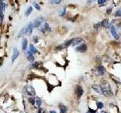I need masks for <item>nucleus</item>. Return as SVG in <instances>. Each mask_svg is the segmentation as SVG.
Instances as JSON below:
<instances>
[{
    "label": "nucleus",
    "instance_id": "f257e3e1",
    "mask_svg": "<svg viewBox=\"0 0 121 113\" xmlns=\"http://www.w3.org/2000/svg\"><path fill=\"white\" fill-rule=\"evenodd\" d=\"M24 90L26 91V93L28 94V95L31 96V97H33L35 96V90H34V88H33L32 86L30 85H28V86H26L25 88H24Z\"/></svg>",
    "mask_w": 121,
    "mask_h": 113
},
{
    "label": "nucleus",
    "instance_id": "f03ea898",
    "mask_svg": "<svg viewBox=\"0 0 121 113\" xmlns=\"http://www.w3.org/2000/svg\"><path fill=\"white\" fill-rule=\"evenodd\" d=\"M43 20H44V18L42 17H39L35 19V20H34V21L32 23L33 27H35V28L39 27V26L42 24V23L43 22Z\"/></svg>",
    "mask_w": 121,
    "mask_h": 113
},
{
    "label": "nucleus",
    "instance_id": "7ed1b4c3",
    "mask_svg": "<svg viewBox=\"0 0 121 113\" xmlns=\"http://www.w3.org/2000/svg\"><path fill=\"white\" fill-rule=\"evenodd\" d=\"M82 41V39L81 38H79V37L73 38V39L70 40V44L71 46H76V45H77L78 44L80 43Z\"/></svg>",
    "mask_w": 121,
    "mask_h": 113
},
{
    "label": "nucleus",
    "instance_id": "20e7f679",
    "mask_svg": "<svg viewBox=\"0 0 121 113\" xmlns=\"http://www.w3.org/2000/svg\"><path fill=\"white\" fill-rule=\"evenodd\" d=\"M111 34L112 36H113V38H114L115 39H119V36H118V33H117V29L115 28L114 26H111Z\"/></svg>",
    "mask_w": 121,
    "mask_h": 113
},
{
    "label": "nucleus",
    "instance_id": "39448f33",
    "mask_svg": "<svg viewBox=\"0 0 121 113\" xmlns=\"http://www.w3.org/2000/svg\"><path fill=\"white\" fill-rule=\"evenodd\" d=\"M33 25H32V23H30V24L27 25V26L26 27V35H31V33L33 32Z\"/></svg>",
    "mask_w": 121,
    "mask_h": 113
},
{
    "label": "nucleus",
    "instance_id": "423d86ee",
    "mask_svg": "<svg viewBox=\"0 0 121 113\" xmlns=\"http://www.w3.org/2000/svg\"><path fill=\"white\" fill-rule=\"evenodd\" d=\"M76 50H77V51H79V52H80V53H83V52L86 51V50H87V46H86V44H83L80 45V46L77 47Z\"/></svg>",
    "mask_w": 121,
    "mask_h": 113
},
{
    "label": "nucleus",
    "instance_id": "0eeeda50",
    "mask_svg": "<svg viewBox=\"0 0 121 113\" xmlns=\"http://www.w3.org/2000/svg\"><path fill=\"white\" fill-rule=\"evenodd\" d=\"M76 93H77L78 97H81L82 95L83 94V89L81 88L80 86H77V89H76Z\"/></svg>",
    "mask_w": 121,
    "mask_h": 113
},
{
    "label": "nucleus",
    "instance_id": "6e6552de",
    "mask_svg": "<svg viewBox=\"0 0 121 113\" xmlns=\"http://www.w3.org/2000/svg\"><path fill=\"white\" fill-rule=\"evenodd\" d=\"M19 55V51L17 50V48H14V52H13V55H12V62H14V60L17 58V56Z\"/></svg>",
    "mask_w": 121,
    "mask_h": 113
},
{
    "label": "nucleus",
    "instance_id": "1a4fd4ad",
    "mask_svg": "<svg viewBox=\"0 0 121 113\" xmlns=\"http://www.w3.org/2000/svg\"><path fill=\"white\" fill-rule=\"evenodd\" d=\"M97 70H98V74L101 75H103L105 73V69L103 66H98L97 67Z\"/></svg>",
    "mask_w": 121,
    "mask_h": 113
},
{
    "label": "nucleus",
    "instance_id": "9d476101",
    "mask_svg": "<svg viewBox=\"0 0 121 113\" xmlns=\"http://www.w3.org/2000/svg\"><path fill=\"white\" fill-rule=\"evenodd\" d=\"M51 28L49 27V26H48V24H47V23H45V24H44V26L43 27H42V29H41V31H43V32H47V31H50V29Z\"/></svg>",
    "mask_w": 121,
    "mask_h": 113
},
{
    "label": "nucleus",
    "instance_id": "9b49d317",
    "mask_svg": "<svg viewBox=\"0 0 121 113\" xmlns=\"http://www.w3.org/2000/svg\"><path fill=\"white\" fill-rule=\"evenodd\" d=\"M27 48V39H24L22 41V50H26Z\"/></svg>",
    "mask_w": 121,
    "mask_h": 113
},
{
    "label": "nucleus",
    "instance_id": "f8f14e48",
    "mask_svg": "<svg viewBox=\"0 0 121 113\" xmlns=\"http://www.w3.org/2000/svg\"><path fill=\"white\" fill-rule=\"evenodd\" d=\"M60 113H67V107L64 105H60Z\"/></svg>",
    "mask_w": 121,
    "mask_h": 113
},
{
    "label": "nucleus",
    "instance_id": "ddd939ff",
    "mask_svg": "<svg viewBox=\"0 0 121 113\" xmlns=\"http://www.w3.org/2000/svg\"><path fill=\"white\" fill-rule=\"evenodd\" d=\"M30 53H31L32 54H36V53L37 52V50L33 44H30Z\"/></svg>",
    "mask_w": 121,
    "mask_h": 113
},
{
    "label": "nucleus",
    "instance_id": "4468645a",
    "mask_svg": "<svg viewBox=\"0 0 121 113\" xmlns=\"http://www.w3.org/2000/svg\"><path fill=\"white\" fill-rule=\"evenodd\" d=\"M101 26H104V27H107V26L109 25V21L108 19H104V20L101 22Z\"/></svg>",
    "mask_w": 121,
    "mask_h": 113
},
{
    "label": "nucleus",
    "instance_id": "2eb2a0df",
    "mask_svg": "<svg viewBox=\"0 0 121 113\" xmlns=\"http://www.w3.org/2000/svg\"><path fill=\"white\" fill-rule=\"evenodd\" d=\"M32 11H33V8L31 6H30L28 8L26 9V12H25V14L26 15V16H28V15H30V14L32 13Z\"/></svg>",
    "mask_w": 121,
    "mask_h": 113
},
{
    "label": "nucleus",
    "instance_id": "dca6fc26",
    "mask_svg": "<svg viewBox=\"0 0 121 113\" xmlns=\"http://www.w3.org/2000/svg\"><path fill=\"white\" fill-rule=\"evenodd\" d=\"M5 8V4L3 2H0V11H2V12H4Z\"/></svg>",
    "mask_w": 121,
    "mask_h": 113
},
{
    "label": "nucleus",
    "instance_id": "f3484780",
    "mask_svg": "<svg viewBox=\"0 0 121 113\" xmlns=\"http://www.w3.org/2000/svg\"><path fill=\"white\" fill-rule=\"evenodd\" d=\"M63 0H49V3L50 4H60Z\"/></svg>",
    "mask_w": 121,
    "mask_h": 113
},
{
    "label": "nucleus",
    "instance_id": "a211bd4d",
    "mask_svg": "<svg viewBox=\"0 0 121 113\" xmlns=\"http://www.w3.org/2000/svg\"><path fill=\"white\" fill-rule=\"evenodd\" d=\"M24 34H26V27L23 28V29L21 30L20 32H19V34H18V37H21L22 36H24Z\"/></svg>",
    "mask_w": 121,
    "mask_h": 113
},
{
    "label": "nucleus",
    "instance_id": "6ab92c4d",
    "mask_svg": "<svg viewBox=\"0 0 121 113\" xmlns=\"http://www.w3.org/2000/svg\"><path fill=\"white\" fill-rule=\"evenodd\" d=\"M27 60H28V61H30V62H33L34 61V56H33V54H28Z\"/></svg>",
    "mask_w": 121,
    "mask_h": 113
},
{
    "label": "nucleus",
    "instance_id": "aec40b11",
    "mask_svg": "<svg viewBox=\"0 0 121 113\" xmlns=\"http://www.w3.org/2000/svg\"><path fill=\"white\" fill-rule=\"evenodd\" d=\"M35 103H36V105H37L38 107H40V105H42V101H41V100L40 99H36V100H35Z\"/></svg>",
    "mask_w": 121,
    "mask_h": 113
},
{
    "label": "nucleus",
    "instance_id": "412c9836",
    "mask_svg": "<svg viewBox=\"0 0 121 113\" xmlns=\"http://www.w3.org/2000/svg\"><path fill=\"white\" fill-rule=\"evenodd\" d=\"M40 64H41L40 62H35L34 63H32L31 64V66L33 68H37V67H39L40 66Z\"/></svg>",
    "mask_w": 121,
    "mask_h": 113
},
{
    "label": "nucleus",
    "instance_id": "4be33fe9",
    "mask_svg": "<svg viewBox=\"0 0 121 113\" xmlns=\"http://www.w3.org/2000/svg\"><path fill=\"white\" fill-rule=\"evenodd\" d=\"M28 101L30 103H31L32 105H34L35 104V99H34V97H29L28 98Z\"/></svg>",
    "mask_w": 121,
    "mask_h": 113
},
{
    "label": "nucleus",
    "instance_id": "5701e85b",
    "mask_svg": "<svg viewBox=\"0 0 121 113\" xmlns=\"http://www.w3.org/2000/svg\"><path fill=\"white\" fill-rule=\"evenodd\" d=\"M97 106L98 109H102L104 107V104L101 103V102H98L97 103Z\"/></svg>",
    "mask_w": 121,
    "mask_h": 113
},
{
    "label": "nucleus",
    "instance_id": "b1692460",
    "mask_svg": "<svg viewBox=\"0 0 121 113\" xmlns=\"http://www.w3.org/2000/svg\"><path fill=\"white\" fill-rule=\"evenodd\" d=\"M116 16L117 17H121V8L120 9H118L116 12Z\"/></svg>",
    "mask_w": 121,
    "mask_h": 113
},
{
    "label": "nucleus",
    "instance_id": "393cba45",
    "mask_svg": "<svg viewBox=\"0 0 121 113\" xmlns=\"http://www.w3.org/2000/svg\"><path fill=\"white\" fill-rule=\"evenodd\" d=\"M33 5H34V7H35L37 10H39V11L40 10V6L38 5V4L36 2H33Z\"/></svg>",
    "mask_w": 121,
    "mask_h": 113
},
{
    "label": "nucleus",
    "instance_id": "a878e982",
    "mask_svg": "<svg viewBox=\"0 0 121 113\" xmlns=\"http://www.w3.org/2000/svg\"><path fill=\"white\" fill-rule=\"evenodd\" d=\"M65 13H66V8H63V9L61 10V11H60V16H64V15L65 14Z\"/></svg>",
    "mask_w": 121,
    "mask_h": 113
},
{
    "label": "nucleus",
    "instance_id": "bb28decb",
    "mask_svg": "<svg viewBox=\"0 0 121 113\" xmlns=\"http://www.w3.org/2000/svg\"><path fill=\"white\" fill-rule=\"evenodd\" d=\"M105 2H106V0H98V5H103Z\"/></svg>",
    "mask_w": 121,
    "mask_h": 113
},
{
    "label": "nucleus",
    "instance_id": "cd10ccee",
    "mask_svg": "<svg viewBox=\"0 0 121 113\" xmlns=\"http://www.w3.org/2000/svg\"><path fill=\"white\" fill-rule=\"evenodd\" d=\"M38 113H45V109L43 108H40L38 111Z\"/></svg>",
    "mask_w": 121,
    "mask_h": 113
},
{
    "label": "nucleus",
    "instance_id": "c85d7f7f",
    "mask_svg": "<svg viewBox=\"0 0 121 113\" xmlns=\"http://www.w3.org/2000/svg\"><path fill=\"white\" fill-rule=\"evenodd\" d=\"M100 26H101V23H98V24H95L94 26V27L95 28V29H98L100 27Z\"/></svg>",
    "mask_w": 121,
    "mask_h": 113
},
{
    "label": "nucleus",
    "instance_id": "c756f323",
    "mask_svg": "<svg viewBox=\"0 0 121 113\" xmlns=\"http://www.w3.org/2000/svg\"><path fill=\"white\" fill-rule=\"evenodd\" d=\"M95 0H88V3H92L93 2H95Z\"/></svg>",
    "mask_w": 121,
    "mask_h": 113
},
{
    "label": "nucleus",
    "instance_id": "7c9ffc66",
    "mask_svg": "<svg viewBox=\"0 0 121 113\" xmlns=\"http://www.w3.org/2000/svg\"><path fill=\"white\" fill-rule=\"evenodd\" d=\"M111 12V8H110V9H108V14H110Z\"/></svg>",
    "mask_w": 121,
    "mask_h": 113
},
{
    "label": "nucleus",
    "instance_id": "2f4dec72",
    "mask_svg": "<svg viewBox=\"0 0 121 113\" xmlns=\"http://www.w3.org/2000/svg\"><path fill=\"white\" fill-rule=\"evenodd\" d=\"M50 113H56V112L55 111H51Z\"/></svg>",
    "mask_w": 121,
    "mask_h": 113
},
{
    "label": "nucleus",
    "instance_id": "473e14b6",
    "mask_svg": "<svg viewBox=\"0 0 121 113\" xmlns=\"http://www.w3.org/2000/svg\"><path fill=\"white\" fill-rule=\"evenodd\" d=\"M120 32H121V26H120Z\"/></svg>",
    "mask_w": 121,
    "mask_h": 113
},
{
    "label": "nucleus",
    "instance_id": "72a5a7b5",
    "mask_svg": "<svg viewBox=\"0 0 121 113\" xmlns=\"http://www.w3.org/2000/svg\"><path fill=\"white\" fill-rule=\"evenodd\" d=\"M101 113H107V112H101Z\"/></svg>",
    "mask_w": 121,
    "mask_h": 113
},
{
    "label": "nucleus",
    "instance_id": "f704fd0d",
    "mask_svg": "<svg viewBox=\"0 0 121 113\" xmlns=\"http://www.w3.org/2000/svg\"><path fill=\"white\" fill-rule=\"evenodd\" d=\"M4 1V0H1V2H3Z\"/></svg>",
    "mask_w": 121,
    "mask_h": 113
}]
</instances>
